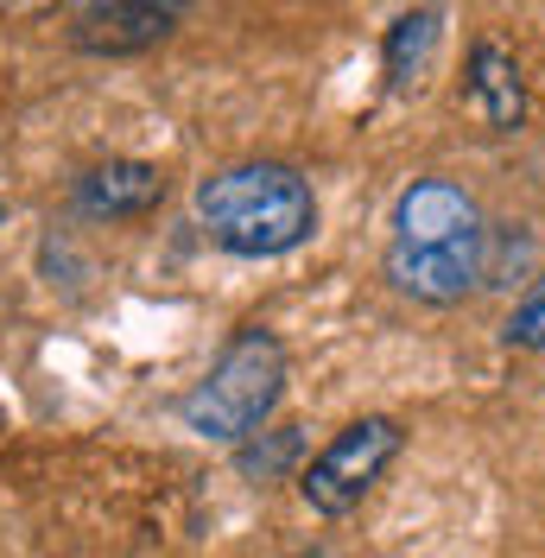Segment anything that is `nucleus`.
Returning a JSON list of instances; mask_svg holds the SVG:
<instances>
[{
  "label": "nucleus",
  "instance_id": "obj_1",
  "mask_svg": "<svg viewBox=\"0 0 545 558\" xmlns=\"http://www.w3.org/2000/svg\"><path fill=\"white\" fill-rule=\"evenodd\" d=\"M197 222L235 260H279L317 235V191L299 166L241 159L197 184Z\"/></svg>",
  "mask_w": 545,
  "mask_h": 558
},
{
  "label": "nucleus",
  "instance_id": "obj_2",
  "mask_svg": "<svg viewBox=\"0 0 545 558\" xmlns=\"http://www.w3.org/2000/svg\"><path fill=\"white\" fill-rule=\"evenodd\" d=\"M286 400V343L267 324H241L216 349L209 375L184 393V425L204 445H247Z\"/></svg>",
  "mask_w": 545,
  "mask_h": 558
},
{
  "label": "nucleus",
  "instance_id": "obj_3",
  "mask_svg": "<svg viewBox=\"0 0 545 558\" xmlns=\"http://www.w3.org/2000/svg\"><path fill=\"white\" fill-rule=\"evenodd\" d=\"M400 451H407L400 418H387V413L355 418V425H342L337 438L299 470V495L311 501V514H330L337 521L349 508H362V495L387 476V463Z\"/></svg>",
  "mask_w": 545,
  "mask_h": 558
},
{
  "label": "nucleus",
  "instance_id": "obj_4",
  "mask_svg": "<svg viewBox=\"0 0 545 558\" xmlns=\"http://www.w3.org/2000/svg\"><path fill=\"white\" fill-rule=\"evenodd\" d=\"M387 279L393 292H407L419 305H463L476 286H488L495 274V229H482L470 242H444V247H387Z\"/></svg>",
  "mask_w": 545,
  "mask_h": 558
},
{
  "label": "nucleus",
  "instance_id": "obj_5",
  "mask_svg": "<svg viewBox=\"0 0 545 558\" xmlns=\"http://www.w3.org/2000/svg\"><path fill=\"white\" fill-rule=\"evenodd\" d=\"M488 229L482 204L450 184V178H412L393 204V242L387 247H444V242H470Z\"/></svg>",
  "mask_w": 545,
  "mask_h": 558
},
{
  "label": "nucleus",
  "instance_id": "obj_6",
  "mask_svg": "<svg viewBox=\"0 0 545 558\" xmlns=\"http://www.w3.org/2000/svg\"><path fill=\"white\" fill-rule=\"evenodd\" d=\"M171 26H178L171 0H76L70 38L96 58H134L146 45H159Z\"/></svg>",
  "mask_w": 545,
  "mask_h": 558
},
{
  "label": "nucleus",
  "instance_id": "obj_7",
  "mask_svg": "<svg viewBox=\"0 0 545 558\" xmlns=\"http://www.w3.org/2000/svg\"><path fill=\"white\" fill-rule=\"evenodd\" d=\"M159 204H166V172L146 159H102L76 178V209L96 222H128V216H146Z\"/></svg>",
  "mask_w": 545,
  "mask_h": 558
},
{
  "label": "nucleus",
  "instance_id": "obj_8",
  "mask_svg": "<svg viewBox=\"0 0 545 558\" xmlns=\"http://www.w3.org/2000/svg\"><path fill=\"white\" fill-rule=\"evenodd\" d=\"M470 102L495 134H513L526 121V83H520V64H513V51L501 38L470 45Z\"/></svg>",
  "mask_w": 545,
  "mask_h": 558
},
{
  "label": "nucleus",
  "instance_id": "obj_9",
  "mask_svg": "<svg viewBox=\"0 0 545 558\" xmlns=\"http://www.w3.org/2000/svg\"><path fill=\"white\" fill-rule=\"evenodd\" d=\"M432 51H438V13H432V7L400 13V20L387 26V51H380L387 89H393V96H412V89L425 83V70H432Z\"/></svg>",
  "mask_w": 545,
  "mask_h": 558
},
{
  "label": "nucleus",
  "instance_id": "obj_10",
  "mask_svg": "<svg viewBox=\"0 0 545 558\" xmlns=\"http://www.w3.org/2000/svg\"><path fill=\"white\" fill-rule=\"evenodd\" d=\"M501 343L508 349H526V355H540L545 349V274L526 286V299L513 305V317H508V330H501Z\"/></svg>",
  "mask_w": 545,
  "mask_h": 558
},
{
  "label": "nucleus",
  "instance_id": "obj_11",
  "mask_svg": "<svg viewBox=\"0 0 545 558\" xmlns=\"http://www.w3.org/2000/svg\"><path fill=\"white\" fill-rule=\"evenodd\" d=\"M286 457H299V432H292V425H279V432H272V451H261V445H241V470L267 483V476H279V470H286Z\"/></svg>",
  "mask_w": 545,
  "mask_h": 558
}]
</instances>
